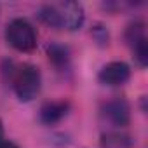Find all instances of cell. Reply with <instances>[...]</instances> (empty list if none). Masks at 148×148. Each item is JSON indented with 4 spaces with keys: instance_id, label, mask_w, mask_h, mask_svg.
Segmentation results:
<instances>
[{
    "instance_id": "cell-1",
    "label": "cell",
    "mask_w": 148,
    "mask_h": 148,
    "mask_svg": "<svg viewBox=\"0 0 148 148\" xmlns=\"http://www.w3.org/2000/svg\"><path fill=\"white\" fill-rule=\"evenodd\" d=\"M38 19L56 30H79L84 25L86 14L79 2H52L38 9Z\"/></svg>"
},
{
    "instance_id": "cell-2",
    "label": "cell",
    "mask_w": 148,
    "mask_h": 148,
    "mask_svg": "<svg viewBox=\"0 0 148 148\" xmlns=\"http://www.w3.org/2000/svg\"><path fill=\"white\" fill-rule=\"evenodd\" d=\"M11 82H12L16 98L21 103H30L40 92V86H42L40 70L37 66L26 63V64L16 68V73H14Z\"/></svg>"
},
{
    "instance_id": "cell-3",
    "label": "cell",
    "mask_w": 148,
    "mask_h": 148,
    "mask_svg": "<svg viewBox=\"0 0 148 148\" xmlns=\"http://www.w3.org/2000/svg\"><path fill=\"white\" fill-rule=\"evenodd\" d=\"M5 40L18 52H32L37 47V32L28 19L16 18L5 28Z\"/></svg>"
},
{
    "instance_id": "cell-4",
    "label": "cell",
    "mask_w": 148,
    "mask_h": 148,
    "mask_svg": "<svg viewBox=\"0 0 148 148\" xmlns=\"http://www.w3.org/2000/svg\"><path fill=\"white\" fill-rule=\"evenodd\" d=\"M125 40L134 54V59L141 66H146V63H148V42H146V33H145V23L143 21L131 23L125 30Z\"/></svg>"
},
{
    "instance_id": "cell-5",
    "label": "cell",
    "mask_w": 148,
    "mask_h": 148,
    "mask_svg": "<svg viewBox=\"0 0 148 148\" xmlns=\"http://www.w3.org/2000/svg\"><path fill=\"white\" fill-rule=\"evenodd\" d=\"M131 79V68L127 63L124 61H112L106 63L99 73H98V80L103 86H110V87H117V86H124L127 80Z\"/></svg>"
},
{
    "instance_id": "cell-6",
    "label": "cell",
    "mask_w": 148,
    "mask_h": 148,
    "mask_svg": "<svg viewBox=\"0 0 148 148\" xmlns=\"http://www.w3.org/2000/svg\"><path fill=\"white\" fill-rule=\"evenodd\" d=\"M101 113H103L105 120H108V124H112L113 127H119V129L129 125V122H131V106L122 98L108 101L103 106Z\"/></svg>"
},
{
    "instance_id": "cell-7",
    "label": "cell",
    "mask_w": 148,
    "mask_h": 148,
    "mask_svg": "<svg viewBox=\"0 0 148 148\" xmlns=\"http://www.w3.org/2000/svg\"><path fill=\"white\" fill-rule=\"evenodd\" d=\"M68 110H70L68 101H47L45 105H42L38 112V119L45 125H54L66 117Z\"/></svg>"
},
{
    "instance_id": "cell-8",
    "label": "cell",
    "mask_w": 148,
    "mask_h": 148,
    "mask_svg": "<svg viewBox=\"0 0 148 148\" xmlns=\"http://www.w3.org/2000/svg\"><path fill=\"white\" fill-rule=\"evenodd\" d=\"M47 56H49V61L58 68V70H68L70 68V63H71V54H70V49L63 44H51L47 45Z\"/></svg>"
},
{
    "instance_id": "cell-9",
    "label": "cell",
    "mask_w": 148,
    "mask_h": 148,
    "mask_svg": "<svg viewBox=\"0 0 148 148\" xmlns=\"http://www.w3.org/2000/svg\"><path fill=\"white\" fill-rule=\"evenodd\" d=\"M132 143L129 136L120 134L117 131H108L101 136V148H131Z\"/></svg>"
},
{
    "instance_id": "cell-10",
    "label": "cell",
    "mask_w": 148,
    "mask_h": 148,
    "mask_svg": "<svg viewBox=\"0 0 148 148\" xmlns=\"http://www.w3.org/2000/svg\"><path fill=\"white\" fill-rule=\"evenodd\" d=\"M0 148H19L16 143H12V141H0Z\"/></svg>"
},
{
    "instance_id": "cell-11",
    "label": "cell",
    "mask_w": 148,
    "mask_h": 148,
    "mask_svg": "<svg viewBox=\"0 0 148 148\" xmlns=\"http://www.w3.org/2000/svg\"><path fill=\"white\" fill-rule=\"evenodd\" d=\"M0 141H4V124L0 120Z\"/></svg>"
}]
</instances>
